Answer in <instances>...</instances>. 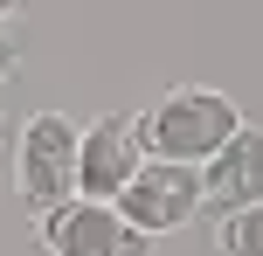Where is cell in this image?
<instances>
[{
    "mask_svg": "<svg viewBox=\"0 0 263 256\" xmlns=\"http://www.w3.org/2000/svg\"><path fill=\"white\" fill-rule=\"evenodd\" d=\"M14 7H21V0H0V21H7V14H14Z\"/></svg>",
    "mask_w": 263,
    "mask_h": 256,
    "instance_id": "obj_9",
    "label": "cell"
},
{
    "mask_svg": "<svg viewBox=\"0 0 263 256\" xmlns=\"http://www.w3.org/2000/svg\"><path fill=\"white\" fill-rule=\"evenodd\" d=\"M14 63H21V42H14V35H7V28H0V83H7V76H14Z\"/></svg>",
    "mask_w": 263,
    "mask_h": 256,
    "instance_id": "obj_8",
    "label": "cell"
},
{
    "mask_svg": "<svg viewBox=\"0 0 263 256\" xmlns=\"http://www.w3.org/2000/svg\"><path fill=\"white\" fill-rule=\"evenodd\" d=\"M111 208H118L132 229H145V235H173V229H187V222L201 215V166H187V160H145L139 173L118 187Z\"/></svg>",
    "mask_w": 263,
    "mask_h": 256,
    "instance_id": "obj_4",
    "label": "cell"
},
{
    "mask_svg": "<svg viewBox=\"0 0 263 256\" xmlns=\"http://www.w3.org/2000/svg\"><path fill=\"white\" fill-rule=\"evenodd\" d=\"M77 118L63 111H35L14 125V194L28 215H49L77 194Z\"/></svg>",
    "mask_w": 263,
    "mask_h": 256,
    "instance_id": "obj_2",
    "label": "cell"
},
{
    "mask_svg": "<svg viewBox=\"0 0 263 256\" xmlns=\"http://www.w3.org/2000/svg\"><path fill=\"white\" fill-rule=\"evenodd\" d=\"M132 125H139L145 160H187V166H201L208 152H222L229 139L242 132V111H236V97H229V90L180 83V90H166L159 104H145Z\"/></svg>",
    "mask_w": 263,
    "mask_h": 256,
    "instance_id": "obj_1",
    "label": "cell"
},
{
    "mask_svg": "<svg viewBox=\"0 0 263 256\" xmlns=\"http://www.w3.org/2000/svg\"><path fill=\"white\" fill-rule=\"evenodd\" d=\"M215 249H222V256H263V201L236 208V215H222V229H215Z\"/></svg>",
    "mask_w": 263,
    "mask_h": 256,
    "instance_id": "obj_7",
    "label": "cell"
},
{
    "mask_svg": "<svg viewBox=\"0 0 263 256\" xmlns=\"http://www.w3.org/2000/svg\"><path fill=\"white\" fill-rule=\"evenodd\" d=\"M145 166V146H139V125L132 118H97L77 132V194L90 201H118V187Z\"/></svg>",
    "mask_w": 263,
    "mask_h": 256,
    "instance_id": "obj_5",
    "label": "cell"
},
{
    "mask_svg": "<svg viewBox=\"0 0 263 256\" xmlns=\"http://www.w3.org/2000/svg\"><path fill=\"white\" fill-rule=\"evenodd\" d=\"M35 243L49 256H153V235L132 229L111 201H90V194H69L63 208L35 215Z\"/></svg>",
    "mask_w": 263,
    "mask_h": 256,
    "instance_id": "obj_3",
    "label": "cell"
},
{
    "mask_svg": "<svg viewBox=\"0 0 263 256\" xmlns=\"http://www.w3.org/2000/svg\"><path fill=\"white\" fill-rule=\"evenodd\" d=\"M250 201H263V132L242 125L222 152L201 160V208L208 215H236Z\"/></svg>",
    "mask_w": 263,
    "mask_h": 256,
    "instance_id": "obj_6",
    "label": "cell"
}]
</instances>
